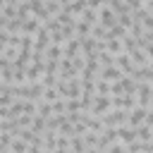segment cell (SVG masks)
<instances>
[{"label": "cell", "instance_id": "277c9868", "mask_svg": "<svg viewBox=\"0 0 153 153\" xmlns=\"http://www.w3.org/2000/svg\"><path fill=\"white\" fill-rule=\"evenodd\" d=\"M115 65H117L124 74H134V69H136V65H134V60H131V53H129V50L120 53V55L115 57Z\"/></svg>", "mask_w": 153, "mask_h": 153}, {"label": "cell", "instance_id": "ac0fdd59", "mask_svg": "<svg viewBox=\"0 0 153 153\" xmlns=\"http://www.w3.org/2000/svg\"><path fill=\"white\" fill-rule=\"evenodd\" d=\"M131 10H139V7H143V0H124Z\"/></svg>", "mask_w": 153, "mask_h": 153}, {"label": "cell", "instance_id": "5bb4252c", "mask_svg": "<svg viewBox=\"0 0 153 153\" xmlns=\"http://www.w3.org/2000/svg\"><path fill=\"white\" fill-rule=\"evenodd\" d=\"M115 53H110V50H98V62H100V67H110V65H115Z\"/></svg>", "mask_w": 153, "mask_h": 153}, {"label": "cell", "instance_id": "d6986e66", "mask_svg": "<svg viewBox=\"0 0 153 153\" xmlns=\"http://www.w3.org/2000/svg\"><path fill=\"white\" fill-rule=\"evenodd\" d=\"M143 5H146V7L151 10V12H153V0H143Z\"/></svg>", "mask_w": 153, "mask_h": 153}, {"label": "cell", "instance_id": "7c38bea8", "mask_svg": "<svg viewBox=\"0 0 153 153\" xmlns=\"http://www.w3.org/2000/svg\"><path fill=\"white\" fill-rule=\"evenodd\" d=\"M69 151H74V153H84V151H88L86 139H84V136H69Z\"/></svg>", "mask_w": 153, "mask_h": 153}, {"label": "cell", "instance_id": "5b68a950", "mask_svg": "<svg viewBox=\"0 0 153 153\" xmlns=\"http://www.w3.org/2000/svg\"><path fill=\"white\" fill-rule=\"evenodd\" d=\"M110 108H112V96H98V93H96V100H93V108H91V112L100 117V115H105Z\"/></svg>", "mask_w": 153, "mask_h": 153}, {"label": "cell", "instance_id": "52a82bcc", "mask_svg": "<svg viewBox=\"0 0 153 153\" xmlns=\"http://www.w3.org/2000/svg\"><path fill=\"white\" fill-rule=\"evenodd\" d=\"M117 131H120V139L122 141H136L139 139V127H131V124H120L117 127Z\"/></svg>", "mask_w": 153, "mask_h": 153}, {"label": "cell", "instance_id": "7a4b0ae2", "mask_svg": "<svg viewBox=\"0 0 153 153\" xmlns=\"http://www.w3.org/2000/svg\"><path fill=\"white\" fill-rule=\"evenodd\" d=\"M53 43V36H50V29H45V26H41L36 33H33V50H41V53H45V48Z\"/></svg>", "mask_w": 153, "mask_h": 153}, {"label": "cell", "instance_id": "9c48e42d", "mask_svg": "<svg viewBox=\"0 0 153 153\" xmlns=\"http://www.w3.org/2000/svg\"><path fill=\"white\" fill-rule=\"evenodd\" d=\"M131 60H134L136 67H143V65H151V62H153L151 55L146 53V48H134V50H131Z\"/></svg>", "mask_w": 153, "mask_h": 153}, {"label": "cell", "instance_id": "ba28073f", "mask_svg": "<svg viewBox=\"0 0 153 153\" xmlns=\"http://www.w3.org/2000/svg\"><path fill=\"white\" fill-rule=\"evenodd\" d=\"M98 76H103V79H108V81H120V79L124 76V72H122L117 65H110V67H103Z\"/></svg>", "mask_w": 153, "mask_h": 153}, {"label": "cell", "instance_id": "ffe728a7", "mask_svg": "<svg viewBox=\"0 0 153 153\" xmlns=\"http://www.w3.org/2000/svg\"><path fill=\"white\" fill-rule=\"evenodd\" d=\"M151 65H153V62H151Z\"/></svg>", "mask_w": 153, "mask_h": 153}, {"label": "cell", "instance_id": "2e32d148", "mask_svg": "<svg viewBox=\"0 0 153 153\" xmlns=\"http://www.w3.org/2000/svg\"><path fill=\"white\" fill-rule=\"evenodd\" d=\"M79 19H84V22H88V24H98V10L86 7V10L79 14Z\"/></svg>", "mask_w": 153, "mask_h": 153}, {"label": "cell", "instance_id": "3957f363", "mask_svg": "<svg viewBox=\"0 0 153 153\" xmlns=\"http://www.w3.org/2000/svg\"><path fill=\"white\" fill-rule=\"evenodd\" d=\"M98 22H100L103 26H108V29H110V26H115V24H117V12H115L110 5H103V7L98 10Z\"/></svg>", "mask_w": 153, "mask_h": 153}, {"label": "cell", "instance_id": "4fadbf2b", "mask_svg": "<svg viewBox=\"0 0 153 153\" xmlns=\"http://www.w3.org/2000/svg\"><path fill=\"white\" fill-rule=\"evenodd\" d=\"M127 33H129V29H127V26H122V24L117 22L115 26H110V29H108V41H110V38H124Z\"/></svg>", "mask_w": 153, "mask_h": 153}, {"label": "cell", "instance_id": "30bf717a", "mask_svg": "<svg viewBox=\"0 0 153 153\" xmlns=\"http://www.w3.org/2000/svg\"><path fill=\"white\" fill-rule=\"evenodd\" d=\"M81 50H84V55H96L98 53V38H93V36L81 38Z\"/></svg>", "mask_w": 153, "mask_h": 153}, {"label": "cell", "instance_id": "e0dca14e", "mask_svg": "<svg viewBox=\"0 0 153 153\" xmlns=\"http://www.w3.org/2000/svg\"><path fill=\"white\" fill-rule=\"evenodd\" d=\"M117 22H120L122 26L131 29V24H134V17H131V12H124V14H117Z\"/></svg>", "mask_w": 153, "mask_h": 153}, {"label": "cell", "instance_id": "8992f818", "mask_svg": "<svg viewBox=\"0 0 153 153\" xmlns=\"http://www.w3.org/2000/svg\"><path fill=\"white\" fill-rule=\"evenodd\" d=\"M146 115H148V108H143V105H134V108L129 110V120H127V124L139 127V124L146 122Z\"/></svg>", "mask_w": 153, "mask_h": 153}, {"label": "cell", "instance_id": "6da1fadb", "mask_svg": "<svg viewBox=\"0 0 153 153\" xmlns=\"http://www.w3.org/2000/svg\"><path fill=\"white\" fill-rule=\"evenodd\" d=\"M153 100V84L151 81H139V91H136V103L143 108H151Z\"/></svg>", "mask_w": 153, "mask_h": 153}, {"label": "cell", "instance_id": "8fae6325", "mask_svg": "<svg viewBox=\"0 0 153 153\" xmlns=\"http://www.w3.org/2000/svg\"><path fill=\"white\" fill-rule=\"evenodd\" d=\"M96 93H98V96H112V81L98 76V79H96Z\"/></svg>", "mask_w": 153, "mask_h": 153}, {"label": "cell", "instance_id": "9a60e30c", "mask_svg": "<svg viewBox=\"0 0 153 153\" xmlns=\"http://www.w3.org/2000/svg\"><path fill=\"white\" fill-rule=\"evenodd\" d=\"M91 31H93V24H88V22H84V19L76 22V36H79V38L91 36Z\"/></svg>", "mask_w": 153, "mask_h": 153}]
</instances>
